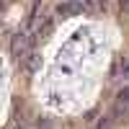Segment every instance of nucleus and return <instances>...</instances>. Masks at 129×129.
<instances>
[{"label": "nucleus", "instance_id": "obj_4", "mask_svg": "<svg viewBox=\"0 0 129 129\" xmlns=\"http://www.w3.org/2000/svg\"><path fill=\"white\" fill-rule=\"evenodd\" d=\"M124 78H129V59L124 62Z\"/></svg>", "mask_w": 129, "mask_h": 129}, {"label": "nucleus", "instance_id": "obj_2", "mask_svg": "<svg viewBox=\"0 0 129 129\" xmlns=\"http://www.w3.org/2000/svg\"><path fill=\"white\" fill-rule=\"evenodd\" d=\"M119 103H124V106H129V85H124V88L119 90Z\"/></svg>", "mask_w": 129, "mask_h": 129}, {"label": "nucleus", "instance_id": "obj_1", "mask_svg": "<svg viewBox=\"0 0 129 129\" xmlns=\"http://www.w3.org/2000/svg\"><path fill=\"white\" fill-rule=\"evenodd\" d=\"M28 47H31V41H28L26 34H16L13 39H10V52H13V57H26Z\"/></svg>", "mask_w": 129, "mask_h": 129}, {"label": "nucleus", "instance_id": "obj_3", "mask_svg": "<svg viewBox=\"0 0 129 129\" xmlns=\"http://www.w3.org/2000/svg\"><path fill=\"white\" fill-rule=\"evenodd\" d=\"M119 3H121V10H124V13H129V0H119Z\"/></svg>", "mask_w": 129, "mask_h": 129}]
</instances>
